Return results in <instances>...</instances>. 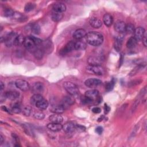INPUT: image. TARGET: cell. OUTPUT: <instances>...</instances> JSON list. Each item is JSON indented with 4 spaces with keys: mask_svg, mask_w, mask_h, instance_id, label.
Returning a JSON list of instances; mask_svg holds the SVG:
<instances>
[{
    "mask_svg": "<svg viewBox=\"0 0 147 147\" xmlns=\"http://www.w3.org/2000/svg\"><path fill=\"white\" fill-rule=\"evenodd\" d=\"M86 40L87 42L95 47L101 45L103 41V35L98 32H90L86 34Z\"/></svg>",
    "mask_w": 147,
    "mask_h": 147,
    "instance_id": "6da1fadb",
    "label": "cell"
},
{
    "mask_svg": "<svg viewBox=\"0 0 147 147\" xmlns=\"http://www.w3.org/2000/svg\"><path fill=\"white\" fill-rule=\"evenodd\" d=\"M63 86L64 89L72 96H77L79 93V90L78 87L71 82H65L63 84Z\"/></svg>",
    "mask_w": 147,
    "mask_h": 147,
    "instance_id": "7a4b0ae2",
    "label": "cell"
},
{
    "mask_svg": "<svg viewBox=\"0 0 147 147\" xmlns=\"http://www.w3.org/2000/svg\"><path fill=\"white\" fill-rule=\"evenodd\" d=\"M16 86L22 91H28L30 88V85L28 82L23 79H18L15 82Z\"/></svg>",
    "mask_w": 147,
    "mask_h": 147,
    "instance_id": "3957f363",
    "label": "cell"
},
{
    "mask_svg": "<svg viewBox=\"0 0 147 147\" xmlns=\"http://www.w3.org/2000/svg\"><path fill=\"white\" fill-rule=\"evenodd\" d=\"M102 84V81L96 78H90L87 79L84 82V84L90 88H94L100 86Z\"/></svg>",
    "mask_w": 147,
    "mask_h": 147,
    "instance_id": "277c9868",
    "label": "cell"
},
{
    "mask_svg": "<svg viewBox=\"0 0 147 147\" xmlns=\"http://www.w3.org/2000/svg\"><path fill=\"white\" fill-rule=\"evenodd\" d=\"M44 86L41 82H36L31 87L32 92L34 94H40L44 91Z\"/></svg>",
    "mask_w": 147,
    "mask_h": 147,
    "instance_id": "5b68a950",
    "label": "cell"
},
{
    "mask_svg": "<svg viewBox=\"0 0 147 147\" xmlns=\"http://www.w3.org/2000/svg\"><path fill=\"white\" fill-rule=\"evenodd\" d=\"M88 70L91 72L96 75H102L105 73L104 68L100 65H90L88 67Z\"/></svg>",
    "mask_w": 147,
    "mask_h": 147,
    "instance_id": "8992f818",
    "label": "cell"
},
{
    "mask_svg": "<svg viewBox=\"0 0 147 147\" xmlns=\"http://www.w3.org/2000/svg\"><path fill=\"white\" fill-rule=\"evenodd\" d=\"M145 29L143 27L139 26L136 28H135L134 32V37L136 38L137 41L141 40L143 38L144 36L145 35Z\"/></svg>",
    "mask_w": 147,
    "mask_h": 147,
    "instance_id": "52a82bcc",
    "label": "cell"
},
{
    "mask_svg": "<svg viewBox=\"0 0 147 147\" xmlns=\"http://www.w3.org/2000/svg\"><path fill=\"white\" fill-rule=\"evenodd\" d=\"M114 29L116 32L119 33L125 32L126 29V24L125 22L121 20L117 21L114 25Z\"/></svg>",
    "mask_w": 147,
    "mask_h": 147,
    "instance_id": "ba28073f",
    "label": "cell"
},
{
    "mask_svg": "<svg viewBox=\"0 0 147 147\" xmlns=\"http://www.w3.org/2000/svg\"><path fill=\"white\" fill-rule=\"evenodd\" d=\"M24 47L28 50H34L36 48L35 46L36 45L34 44L32 38H31L30 36H27L25 37V41L24 43Z\"/></svg>",
    "mask_w": 147,
    "mask_h": 147,
    "instance_id": "9c48e42d",
    "label": "cell"
},
{
    "mask_svg": "<svg viewBox=\"0 0 147 147\" xmlns=\"http://www.w3.org/2000/svg\"><path fill=\"white\" fill-rule=\"evenodd\" d=\"M74 49H75V42H74L73 41H70L61 50L60 53L63 55L73 51Z\"/></svg>",
    "mask_w": 147,
    "mask_h": 147,
    "instance_id": "30bf717a",
    "label": "cell"
},
{
    "mask_svg": "<svg viewBox=\"0 0 147 147\" xmlns=\"http://www.w3.org/2000/svg\"><path fill=\"white\" fill-rule=\"evenodd\" d=\"M63 130L67 133H71L75 131L76 129V125H75L74 123L68 122L65 123L64 125H63Z\"/></svg>",
    "mask_w": 147,
    "mask_h": 147,
    "instance_id": "8fae6325",
    "label": "cell"
},
{
    "mask_svg": "<svg viewBox=\"0 0 147 147\" xmlns=\"http://www.w3.org/2000/svg\"><path fill=\"white\" fill-rule=\"evenodd\" d=\"M102 59L100 57L90 56L88 58L87 61L90 65H99L101 64Z\"/></svg>",
    "mask_w": 147,
    "mask_h": 147,
    "instance_id": "7c38bea8",
    "label": "cell"
},
{
    "mask_svg": "<svg viewBox=\"0 0 147 147\" xmlns=\"http://www.w3.org/2000/svg\"><path fill=\"white\" fill-rule=\"evenodd\" d=\"M5 94L6 98H8L12 100H15L20 96V92L15 90H10L6 91Z\"/></svg>",
    "mask_w": 147,
    "mask_h": 147,
    "instance_id": "4fadbf2b",
    "label": "cell"
},
{
    "mask_svg": "<svg viewBox=\"0 0 147 147\" xmlns=\"http://www.w3.org/2000/svg\"><path fill=\"white\" fill-rule=\"evenodd\" d=\"M52 9L54 10V11L63 13L66 10L67 7L64 3L62 2H56L53 5Z\"/></svg>",
    "mask_w": 147,
    "mask_h": 147,
    "instance_id": "5bb4252c",
    "label": "cell"
},
{
    "mask_svg": "<svg viewBox=\"0 0 147 147\" xmlns=\"http://www.w3.org/2000/svg\"><path fill=\"white\" fill-rule=\"evenodd\" d=\"M86 34L87 32L84 29H78L74 32L73 34V37L76 40H80L85 36H86Z\"/></svg>",
    "mask_w": 147,
    "mask_h": 147,
    "instance_id": "9a60e30c",
    "label": "cell"
},
{
    "mask_svg": "<svg viewBox=\"0 0 147 147\" xmlns=\"http://www.w3.org/2000/svg\"><path fill=\"white\" fill-rule=\"evenodd\" d=\"M47 128L54 132L59 131L63 129V125L61 123L51 122L47 125Z\"/></svg>",
    "mask_w": 147,
    "mask_h": 147,
    "instance_id": "2e32d148",
    "label": "cell"
},
{
    "mask_svg": "<svg viewBox=\"0 0 147 147\" xmlns=\"http://www.w3.org/2000/svg\"><path fill=\"white\" fill-rule=\"evenodd\" d=\"M84 95L86 97L90 98L91 100H94L95 99H96V98L98 97L99 92L96 90H91L87 91L85 92Z\"/></svg>",
    "mask_w": 147,
    "mask_h": 147,
    "instance_id": "e0dca14e",
    "label": "cell"
},
{
    "mask_svg": "<svg viewBox=\"0 0 147 147\" xmlns=\"http://www.w3.org/2000/svg\"><path fill=\"white\" fill-rule=\"evenodd\" d=\"M41 45H42L41 48L44 51V52L50 53L52 52L53 47H52V44L51 41L46 40L45 41H42Z\"/></svg>",
    "mask_w": 147,
    "mask_h": 147,
    "instance_id": "ac0fdd59",
    "label": "cell"
},
{
    "mask_svg": "<svg viewBox=\"0 0 147 147\" xmlns=\"http://www.w3.org/2000/svg\"><path fill=\"white\" fill-rule=\"evenodd\" d=\"M123 41V37L122 35H119L116 37L115 42H114V48L117 52H119L121 50L122 48Z\"/></svg>",
    "mask_w": 147,
    "mask_h": 147,
    "instance_id": "d6986e66",
    "label": "cell"
},
{
    "mask_svg": "<svg viewBox=\"0 0 147 147\" xmlns=\"http://www.w3.org/2000/svg\"><path fill=\"white\" fill-rule=\"evenodd\" d=\"M49 120L51 122L61 123L63 121V118L59 114H54L49 117Z\"/></svg>",
    "mask_w": 147,
    "mask_h": 147,
    "instance_id": "ffe728a7",
    "label": "cell"
},
{
    "mask_svg": "<svg viewBox=\"0 0 147 147\" xmlns=\"http://www.w3.org/2000/svg\"><path fill=\"white\" fill-rule=\"evenodd\" d=\"M90 24L91 26L94 28H99L102 25V22L101 20L96 17H92L89 21Z\"/></svg>",
    "mask_w": 147,
    "mask_h": 147,
    "instance_id": "44dd1931",
    "label": "cell"
},
{
    "mask_svg": "<svg viewBox=\"0 0 147 147\" xmlns=\"http://www.w3.org/2000/svg\"><path fill=\"white\" fill-rule=\"evenodd\" d=\"M11 111L15 114H18L22 111V109L21 108V104L18 102L13 101L11 103Z\"/></svg>",
    "mask_w": 147,
    "mask_h": 147,
    "instance_id": "7402d4cb",
    "label": "cell"
},
{
    "mask_svg": "<svg viewBox=\"0 0 147 147\" xmlns=\"http://www.w3.org/2000/svg\"><path fill=\"white\" fill-rule=\"evenodd\" d=\"M65 108L61 105H53L50 108V111L55 114H61L64 111Z\"/></svg>",
    "mask_w": 147,
    "mask_h": 147,
    "instance_id": "603a6c76",
    "label": "cell"
},
{
    "mask_svg": "<svg viewBox=\"0 0 147 147\" xmlns=\"http://www.w3.org/2000/svg\"><path fill=\"white\" fill-rule=\"evenodd\" d=\"M103 21L105 25L109 27L113 23V18L111 14L106 13L103 17Z\"/></svg>",
    "mask_w": 147,
    "mask_h": 147,
    "instance_id": "cb8c5ba5",
    "label": "cell"
},
{
    "mask_svg": "<svg viewBox=\"0 0 147 147\" xmlns=\"http://www.w3.org/2000/svg\"><path fill=\"white\" fill-rule=\"evenodd\" d=\"M33 56H34V57L37 59V60H41L43 56H44V51L42 49V48H36L33 51Z\"/></svg>",
    "mask_w": 147,
    "mask_h": 147,
    "instance_id": "d4e9b609",
    "label": "cell"
},
{
    "mask_svg": "<svg viewBox=\"0 0 147 147\" xmlns=\"http://www.w3.org/2000/svg\"><path fill=\"white\" fill-rule=\"evenodd\" d=\"M137 42L138 41L134 36L130 37L126 42V47L129 49H133L134 47H136V46L137 44Z\"/></svg>",
    "mask_w": 147,
    "mask_h": 147,
    "instance_id": "484cf974",
    "label": "cell"
},
{
    "mask_svg": "<svg viewBox=\"0 0 147 147\" xmlns=\"http://www.w3.org/2000/svg\"><path fill=\"white\" fill-rule=\"evenodd\" d=\"M11 18L18 21H25L28 19L27 17L18 11H14Z\"/></svg>",
    "mask_w": 147,
    "mask_h": 147,
    "instance_id": "4316f807",
    "label": "cell"
},
{
    "mask_svg": "<svg viewBox=\"0 0 147 147\" xmlns=\"http://www.w3.org/2000/svg\"><path fill=\"white\" fill-rule=\"evenodd\" d=\"M36 106L38 109H40V110H43L46 109L48 107V101L47 100H45L44 99H41V100H40L39 102H38L36 103Z\"/></svg>",
    "mask_w": 147,
    "mask_h": 147,
    "instance_id": "83f0119b",
    "label": "cell"
},
{
    "mask_svg": "<svg viewBox=\"0 0 147 147\" xmlns=\"http://www.w3.org/2000/svg\"><path fill=\"white\" fill-rule=\"evenodd\" d=\"M25 37H24V35L22 34H19L17 35V37L15 38L14 42V45L15 46H20L22 44H24V41H25Z\"/></svg>",
    "mask_w": 147,
    "mask_h": 147,
    "instance_id": "f1b7e54d",
    "label": "cell"
},
{
    "mask_svg": "<svg viewBox=\"0 0 147 147\" xmlns=\"http://www.w3.org/2000/svg\"><path fill=\"white\" fill-rule=\"evenodd\" d=\"M42 99H44V98L41 94H34L30 98V103L32 105L36 106V103Z\"/></svg>",
    "mask_w": 147,
    "mask_h": 147,
    "instance_id": "f546056e",
    "label": "cell"
},
{
    "mask_svg": "<svg viewBox=\"0 0 147 147\" xmlns=\"http://www.w3.org/2000/svg\"><path fill=\"white\" fill-rule=\"evenodd\" d=\"M86 47V44L82 41H78L76 42H75V49L76 50H84Z\"/></svg>",
    "mask_w": 147,
    "mask_h": 147,
    "instance_id": "4dcf8cb0",
    "label": "cell"
},
{
    "mask_svg": "<svg viewBox=\"0 0 147 147\" xmlns=\"http://www.w3.org/2000/svg\"><path fill=\"white\" fill-rule=\"evenodd\" d=\"M63 14H62V13L53 11L51 15L52 20L55 22L60 21L63 18Z\"/></svg>",
    "mask_w": 147,
    "mask_h": 147,
    "instance_id": "1f68e13d",
    "label": "cell"
},
{
    "mask_svg": "<svg viewBox=\"0 0 147 147\" xmlns=\"http://www.w3.org/2000/svg\"><path fill=\"white\" fill-rule=\"evenodd\" d=\"M145 66V64H139L137 66H136L129 74L130 76H133L135 75L137 72H138L142 68H143Z\"/></svg>",
    "mask_w": 147,
    "mask_h": 147,
    "instance_id": "d6a6232c",
    "label": "cell"
},
{
    "mask_svg": "<svg viewBox=\"0 0 147 147\" xmlns=\"http://www.w3.org/2000/svg\"><path fill=\"white\" fill-rule=\"evenodd\" d=\"M31 31L35 34H39L41 31L40 26L38 24H33L31 26Z\"/></svg>",
    "mask_w": 147,
    "mask_h": 147,
    "instance_id": "836d02e7",
    "label": "cell"
},
{
    "mask_svg": "<svg viewBox=\"0 0 147 147\" xmlns=\"http://www.w3.org/2000/svg\"><path fill=\"white\" fill-rule=\"evenodd\" d=\"M36 7V4L32 2H28L27 3L24 7V11L25 12H29L32 10H33Z\"/></svg>",
    "mask_w": 147,
    "mask_h": 147,
    "instance_id": "e575fe53",
    "label": "cell"
},
{
    "mask_svg": "<svg viewBox=\"0 0 147 147\" xmlns=\"http://www.w3.org/2000/svg\"><path fill=\"white\" fill-rule=\"evenodd\" d=\"M74 103V99L73 98H72L71 96H66L63 99V105L64 104L69 106V105H72L73 103Z\"/></svg>",
    "mask_w": 147,
    "mask_h": 147,
    "instance_id": "d590c367",
    "label": "cell"
},
{
    "mask_svg": "<svg viewBox=\"0 0 147 147\" xmlns=\"http://www.w3.org/2000/svg\"><path fill=\"white\" fill-rule=\"evenodd\" d=\"M115 85V80L113 79L111 81L107 82L105 85V89L107 91H110L113 90L114 86Z\"/></svg>",
    "mask_w": 147,
    "mask_h": 147,
    "instance_id": "8d00e7d4",
    "label": "cell"
},
{
    "mask_svg": "<svg viewBox=\"0 0 147 147\" xmlns=\"http://www.w3.org/2000/svg\"><path fill=\"white\" fill-rule=\"evenodd\" d=\"M135 30V28L133 24H131V23H129L128 24L126 25V29H125V32H127V33L129 34H131V33H134Z\"/></svg>",
    "mask_w": 147,
    "mask_h": 147,
    "instance_id": "74e56055",
    "label": "cell"
},
{
    "mask_svg": "<svg viewBox=\"0 0 147 147\" xmlns=\"http://www.w3.org/2000/svg\"><path fill=\"white\" fill-rule=\"evenodd\" d=\"M33 117L36 119L41 120L44 118L45 114L42 111H37L33 114Z\"/></svg>",
    "mask_w": 147,
    "mask_h": 147,
    "instance_id": "f35d334b",
    "label": "cell"
},
{
    "mask_svg": "<svg viewBox=\"0 0 147 147\" xmlns=\"http://www.w3.org/2000/svg\"><path fill=\"white\" fill-rule=\"evenodd\" d=\"M14 11L11 9L9 8H6L4 10V16L7 17H11L14 14Z\"/></svg>",
    "mask_w": 147,
    "mask_h": 147,
    "instance_id": "ab89813d",
    "label": "cell"
},
{
    "mask_svg": "<svg viewBox=\"0 0 147 147\" xmlns=\"http://www.w3.org/2000/svg\"><path fill=\"white\" fill-rule=\"evenodd\" d=\"M22 112L25 116H29L31 113V109L29 106L24 107L22 110Z\"/></svg>",
    "mask_w": 147,
    "mask_h": 147,
    "instance_id": "60d3db41",
    "label": "cell"
},
{
    "mask_svg": "<svg viewBox=\"0 0 147 147\" xmlns=\"http://www.w3.org/2000/svg\"><path fill=\"white\" fill-rule=\"evenodd\" d=\"M30 37H31V38H32V40H33V41L34 44L36 45V46L41 45V44H42V41L40 38H37V37H34V36H30Z\"/></svg>",
    "mask_w": 147,
    "mask_h": 147,
    "instance_id": "b9f144b4",
    "label": "cell"
},
{
    "mask_svg": "<svg viewBox=\"0 0 147 147\" xmlns=\"http://www.w3.org/2000/svg\"><path fill=\"white\" fill-rule=\"evenodd\" d=\"M141 82V80H140V79H138V80H132V81L128 83V86H129V87H133V86H136V85H137V84H140Z\"/></svg>",
    "mask_w": 147,
    "mask_h": 147,
    "instance_id": "7bdbcfd3",
    "label": "cell"
},
{
    "mask_svg": "<svg viewBox=\"0 0 147 147\" xmlns=\"http://www.w3.org/2000/svg\"><path fill=\"white\" fill-rule=\"evenodd\" d=\"M81 100H82V102L83 103H91V102L93 101V100H91L90 98L86 97L85 95H84L83 97L82 98Z\"/></svg>",
    "mask_w": 147,
    "mask_h": 147,
    "instance_id": "ee69618b",
    "label": "cell"
},
{
    "mask_svg": "<svg viewBox=\"0 0 147 147\" xmlns=\"http://www.w3.org/2000/svg\"><path fill=\"white\" fill-rule=\"evenodd\" d=\"M92 111L95 114H98L100 113L101 109L98 107H94L92 109Z\"/></svg>",
    "mask_w": 147,
    "mask_h": 147,
    "instance_id": "f6af8a7d",
    "label": "cell"
},
{
    "mask_svg": "<svg viewBox=\"0 0 147 147\" xmlns=\"http://www.w3.org/2000/svg\"><path fill=\"white\" fill-rule=\"evenodd\" d=\"M103 131V129L102 126H98L96 129H95V131L98 134H101L102 133Z\"/></svg>",
    "mask_w": 147,
    "mask_h": 147,
    "instance_id": "bcb514c9",
    "label": "cell"
},
{
    "mask_svg": "<svg viewBox=\"0 0 147 147\" xmlns=\"http://www.w3.org/2000/svg\"><path fill=\"white\" fill-rule=\"evenodd\" d=\"M104 110H105V113L106 114L109 113V112L110 111V107L106 103H105L104 106Z\"/></svg>",
    "mask_w": 147,
    "mask_h": 147,
    "instance_id": "7dc6e473",
    "label": "cell"
},
{
    "mask_svg": "<svg viewBox=\"0 0 147 147\" xmlns=\"http://www.w3.org/2000/svg\"><path fill=\"white\" fill-rule=\"evenodd\" d=\"M76 129H77L78 130H79L80 131H83L85 130L86 128H85V127H84L82 125H76Z\"/></svg>",
    "mask_w": 147,
    "mask_h": 147,
    "instance_id": "c3c4849f",
    "label": "cell"
},
{
    "mask_svg": "<svg viewBox=\"0 0 147 147\" xmlns=\"http://www.w3.org/2000/svg\"><path fill=\"white\" fill-rule=\"evenodd\" d=\"M142 43H143L145 47H146V45H147V44H146V36L145 34V35L144 36V37H143V38H142Z\"/></svg>",
    "mask_w": 147,
    "mask_h": 147,
    "instance_id": "681fc988",
    "label": "cell"
},
{
    "mask_svg": "<svg viewBox=\"0 0 147 147\" xmlns=\"http://www.w3.org/2000/svg\"><path fill=\"white\" fill-rule=\"evenodd\" d=\"M1 109L3 110V111H6V112H7V113H10V111H9V110L7 109V107H6V106H2V107H1Z\"/></svg>",
    "mask_w": 147,
    "mask_h": 147,
    "instance_id": "f907efd6",
    "label": "cell"
},
{
    "mask_svg": "<svg viewBox=\"0 0 147 147\" xmlns=\"http://www.w3.org/2000/svg\"><path fill=\"white\" fill-rule=\"evenodd\" d=\"M3 141H4L3 137L2 136V134H1L0 135V145H2L3 143Z\"/></svg>",
    "mask_w": 147,
    "mask_h": 147,
    "instance_id": "816d5d0a",
    "label": "cell"
},
{
    "mask_svg": "<svg viewBox=\"0 0 147 147\" xmlns=\"http://www.w3.org/2000/svg\"><path fill=\"white\" fill-rule=\"evenodd\" d=\"M4 87H5V84H3V83L2 82H1V91H2L3 90Z\"/></svg>",
    "mask_w": 147,
    "mask_h": 147,
    "instance_id": "f5cc1de1",
    "label": "cell"
},
{
    "mask_svg": "<svg viewBox=\"0 0 147 147\" xmlns=\"http://www.w3.org/2000/svg\"><path fill=\"white\" fill-rule=\"evenodd\" d=\"M123 59V55L121 54V57H120V61H121V63H120V65H122V64Z\"/></svg>",
    "mask_w": 147,
    "mask_h": 147,
    "instance_id": "db71d44e",
    "label": "cell"
}]
</instances>
